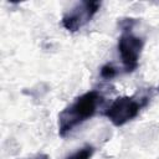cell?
Returning <instances> with one entry per match:
<instances>
[{"instance_id":"obj_2","label":"cell","mask_w":159,"mask_h":159,"mask_svg":"<svg viewBox=\"0 0 159 159\" xmlns=\"http://www.w3.org/2000/svg\"><path fill=\"white\" fill-rule=\"evenodd\" d=\"M149 102L147 96H122L116 98L104 111V116L116 127H122L134 119Z\"/></svg>"},{"instance_id":"obj_4","label":"cell","mask_w":159,"mask_h":159,"mask_svg":"<svg viewBox=\"0 0 159 159\" xmlns=\"http://www.w3.org/2000/svg\"><path fill=\"white\" fill-rule=\"evenodd\" d=\"M101 7V1H80L75 4L68 11L62 16V26L70 32H77L84 25H87L93 16L98 12Z\"/></svg>"},{"instance_id":"obj_6","label":"cell","mask_w":159,"mask_h":159,"mask_svg":"<svg viewBox=\"0 0 159 159\" xmlns=\"http://www.w3.org/2000/svg\"><path fill=\"white\" fill-rule=\"evenodd\" d=\"M116 75H117V68L112 63H107L101 68V77L106 81H109V80L114 78Z\"/></svg>"},{"instance_id":"obj_1","label":"cell","mask_w":159,"mask_h":159,"mask_svg":"<svg viewBox=\"0 0 159 159\" xmlns=\"http://www.w3.org/2000/svg\"><path fill=\"white\" fill-rule=\"evenodd\" d=\"M103 97L97 91H88L77 97L72 103L63 108L58 114V134L67 137L78 125L92 118Z\"/></svg>"},{"instance_id":"obj_5","label":"cell","mask_w":159,"mask_h":159,"mask_svg":"<svg viewBox=\"0 0 159 159\" xmlns=\"http://www.w3.org/2000/svg\"><path fill=\"white\" fill-rule=\"evenodd\" d=\"M94 154V147L92 145H84L83 148L78 149L73 154L68 155L66 159H91Z\"/></svg>"},{"instance_id":"obj_7","label":"cell","mask_w":159,"mask_h":159,"mask_svg":"<svg viewBox=\"0 0 159 159\" xmlns=\"http://www.w3.org/2000/svg\"><path fill=\"white\" fill-rule=\"evenodd\" d=\"M32 159H48V157L45 154H41V155H37L36 158H32Z\"/></svg>"},{"instance_id":"obj_3","label":"cell","mask_w":159,"mask_h":159,"mask_svg":"<svg viewBox=\"0 0 159 159\" xmlns=\"http://www.w3.org/2000/svg\"><path fill=\"white\" fill-rule=\"evenodd\" d=\"M130 22H133V19H127V26L123 27L117 45L123 67L128 73L133 72L138 67L144 47V40L132 32Z\"/></svg>"}]
</instances>
